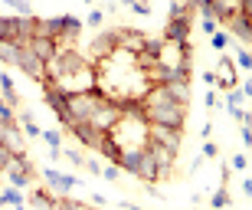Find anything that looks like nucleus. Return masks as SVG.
<instances>
[{
  "label": "nucleus",
  "mask_w": 252,
  "mask_h": 210,
  "mask_svg": "<svg viewBox=\"0 0 252 210\" xmlns=\"http://www.w3.org/2000/svg\"><path fill=\"white\" fill-rule=\"evenodd\" d=\"M144 105V118L148 125H167V128H180L184 132V118H187V105L167 92V86H151L148 96L141 99Z\"/></svg>",
  "instance_id": "obj_1"
},
{
  "label": "nucleus",
  "mask_w": 252,
  "mask_h": 210,
  "mask_svg": "<svg viewBox=\"0 0 252 210\" xmlns=\"http://www.w3.org/2000/svg\"><path fill=\"white\" fill-rule=\"evenodd\" d=\"M148 128L151 125L144 115H122L118 125L108 135L118 144V151H125V148H148Z\"/></svg>",
  "instance_id": "obj_2"
},
{
  "label": "nucleus",
  "mask_w": 252,
  "mask_h": 210,
  "mask_svg": "<svg viewBox=\"0 0 252 210\" xmlns=\"http://www.w3.org/2000/svg\"><path fill=\"white\" fill-rule=\"evenodd\" d=\"M105 102V96L95 89V92H79V96H69V115H72V122L75 125H82L89 122L95 115V108Z\"/></svg>",
  "instance_id": "obj_3"
},
{
  "label": "nucleus",
  "mask_w": 252,
  "mask_h": 210,
  "mask_svg": "<svg viewBox=\"0 0 252 210\" xmlns=\"http://www.w3.org/2000/svg\"><path fill=\"white\" fill-rule=\"evenodd\" d=\"M118 118H122V105L112 102V99H105V102L95 108V115L89 118V125H92L95 132H105V135H108L115 125H118Z\"/></svg>",
  "instance_id": "obj_4"
},
{
  "label": "nucleus",
  "mask_w": 252,
  "mask_h": 210,
  "mask_svg": "<svg viewBox=\"0 0 252 210\" xmlns=\"http://www.w3.org/2000/svg\"><path fill=\"white\" fill-rule=\"evenodd\" d=\"M43 96H46V105L59 115V122H63L65 128H75L72 115H69V96H65V92H59L53 82H43Z\"/></svg>",
  "instance_id": "obj_5"
},
{
  "label": "nucleus",
  "mask_w": 252,
  "mask_h": 210,
  "mask_svg": "<svg viewBox=\"0 0 252 210\" xmlns=\"http://www.w3.org/2000/svg\"><path fill=\"white\" fill-rule=\"evenodd\" d=\"M17 66L27 72V76H33L36 82H46V63L33 53L30 46H20V56H17Z\"/></svg>",
  "instance_id": "obj_6"
},
{
  "label": "nucleus",
  "mask_w": 252,
  "mask_h": 210,
  "mask_svg": "<svg viewBox=\"0 0 252 210\" xmlns=\"http://www.w3.org/2000/svg\"><path fill=\"white\" fill-rule=\"evenodd\" d=\"M148 141L164 144V148H170V151H180V141H184V135H180V128H167V125H151V128H148Z\"/></svg>",
  "instance_id": "obj_7"
},
{
  "label": "nucleus",
  "mask_w": 252,
  "mask_h": 210,
  "mask_svg": "<svg viewBox=\"0 0 252 210\" xmlns=\"http://www.w3.org/2000/svg\"><path fill=\"white\" fill-rule=\"evenodd\" d=\"M190 30H193V23H190V17H170L167 27H164V39L167 43H187L190 39Z\"/></svg>",
  "instance_id": "obj_8"
},
{
  "label": "nucleus",
  "mask_w": 252,
  "mask_h": 210,
  "mask_svg": "<svg viewBox=\"0 0 252 210\" xmlns=\"http://www.w3.org/2000/svg\"><path fill=\"white\" fill-rule=\"evenodd\" d=\"M148 151H151V158H154V164H158V171H160V181H164V177H170V171H174V158H177V151H170V148H164V144H154V141H148Z\"/></svg>",
  "instance_id": "obj_9"
},
{
  "label": "nucleus",
  "mask_w": 252,
  "mask_h": 210,
  "mask_svg": "<svg viewBox=\"0 0 252 210\" xmlns=\"http://www.w3.org/2000/svg\"><path fill=\"white\" fill-rule=\"evenodd\" d=\"M213 72H216V86H220V89H226V92L239 86V72H236V63H233L229 56H223V59H220V66H216Z\"/></svg>",
  "instance_id": "obj_10"
},
{
  "label": "nucleus",
  "mask_w": 252,
  "mask_h": 210,
  "mask_svg": "<svg viewBox=\"0 0 252 210\" xmlns=\"http://www.w3.org/2000/svg\"><path fill=\"white\" fill-rule=\"evenodd\" d=\"M33 36H43V39H63V17H53V20H36L33 17Z\"/></svg>",
  "instance_id": "obj_11"
},
{
  "label": "nucleus",
  "mask_w": 252,
  "mask_h": 210,
  "mask_svg": "<svg viewBox=\"0 0 252 210\" xmlns=\"http://www.w3.org/2000/svg\"><path fill=\"white\" fill-rule=\"evenodd\" d=\"M89 53L95 56V63H98V59L115 56V53H118V39H115V33H102V36H95L92 46H89Z\"/></svg>",
  "instance_id": "obj_12"
},
{
  "label": "nucleus",
  "mask_w": 252,
  "mask_h": 210,
  "mask_svg": "<svg viewBox=\"0 0 252 210\" xmlns=\"http://www.w3.org/2000/svg\"><path fill=\"white\" fill-rule=\"evenodd\" d=\"M72 135H75V138H79V141L85 144V148H95V151H98V148H102V141H105V132H95V128H92L89 122L75 125V128H72Z\"/></svg>",
  "instance_id": "obj_13"
},
{
  "label": "nucleus",
  "mask_w": 252,
  "mask_h": 210,
  "mask_svg": "<svg viewBox=\"0 0 252 210\" xmlns=\"http://www.w3.org/2000/svg\"><path fill=\"white\" fill-rule=\"evenodd\" d=\"M115 39H118V49H125V53H141L148 43V36L131 33V30H115Z\"/></svg>",
  "instance_id": "obj_14"
},
{
  "label": "nucleus",
  "mask_w": 252,
  "mask_h": 210,
  "mask_svg": "<svg viewBox=\"0 0 252 210\" xmlns=\"http://www.w3.org/2000/svg\"><path fill=\"white\" fill-rule=\"evenodd\" d=\"M0 141L7 144L13 154H23V135H20L17 122H7V125H0Z\"/></svg>",
  "instance_id": "obj_15"
},
{
  "label": "nucleus",
  "mask_w": 252,
  "mask_h": 210,
  "mask_svg": "<svg viewBox=\"0 0 252 210\" xmlns=\"http://www.w3.org/2000/svg\"><path fill=\"white\" fill-rule=\"evenodd\" d=\"M46 184H49V191H53V194H69L79 181H75L72 174H59V171L49 168V171H46Z\"/></svg>",
  "instance_id": "obj_16"
},
{
  "label": "nucleus",
  "mask_w": 252,
  "mask_h": 210,
  "mask_svg": "<svg viewBox=\"0 0 252 210\" xmlns=\"http://www.w3.org/2000/svg\"><path fill=\"white\" fill-rule=\"evenodd\" d=\"M30 49H33V53H36L43 63H49V59H56V56H59V43H56V39L33 36V39H30Z\"/></svg>",
  "instance_id": "obj_17"
},
{
  "label": "nucleus",
  "mask_w": 252,
  "mask_h": 210,
  "mask_svg": "<svg viewBox=\"0 0 252 210\" xmlns=\"http://www.w3.org/2000/svg\"><path fill=\"white\" fill-rule=\"evenodd\" d=\"M141 177V181H148V184H154V181H160V171H158V164H154V158H151V151L144 148L141 151V164H138V171H134Z\"/></svg>",
  "instance_id": "obj_18"
},
{
  "label": "nucleus",
  "mask_w": 252,
  "mask_h": 210,
  "mask_svg": "<svg viewBox=\"0 0 252 210\" xmlns=\"http://www.w3.org/2000/svg\"><path fill=\"white\" fill-rule=\"evenodd\" d=\"M239 13V0H213L210 3V17H216V20H229V17H236Z\"/></svg>",
  "instance_id": "obj_19"
},
{
  "label": "nucleus",
  "mask_w": 252,
  "mask_h": 210,
  "mask_svg": "<svg viewBox=\"0 0 252 210\" xmlns=\"http://www.w3.org/2000/svg\"><path fill=\"white\" fill-rule=\"evenodd\" d=\"M226 27L233 30V36H239L243 43H252V23L243 17V13H236V17H229V20H226Z\"/></svg>",
  "instance_id": "obj_20"
},
{
  "label": "nucleus",
  "mask_w": 252,
  "mask_h": 210,
  "mask_svg": "<svg viewBox=\"0 0 252 210\" xmlns=\"http://www.w3.org/2000/svg\"><path fill=\"white\" fill-rule=\"evenodd\" d=\"M17 56H20V46H17V43H10V39H0V59L17 66Z\"/></svg>",
  "instance_id": "obj_21"
},
{
  "label": "nucleus",
  "mask_w": 252,
  "mask_h": 210,
  "mask_svg": "<svg viewBox=\"0 0 252 210\" xmlns=\"http://www.w3.org/2000/svg\"><path fill=\"white\" fill-rule=\"evenodd\" d=\"M0 89H3V99H7L10 105H17L20 96H17V89H13V79L7 76V72H0Z\"/></svg>",
  "instance_id": "obj_22"
},
{
  "label": "nucleus",
  "mask_w": 252,
  "mask_h": 210,
  "mask_svg": "<svg viewBox=\"0 0 252 210\" xmlns=\"http://www.w3.org/2000/svg\"><path fill=\"white\" fill-rule=\"evenodd\" d=\"M167 92L177 99V102H184V105L190 102V89H187V82H167Z\"/></svg>",
  "instance_id": "obj_23"
},
{
  "label": "nucleus",
  "mask_w": 252,
  "mask_h": 210,
  "mask_svg": "<svg viewBox=\"0 0 252 210\" xmlns=\"http://www.w3.org/2000/svg\"><path fill=\"white\" fill-rule=\"evenodd\" d=\"M79 30H82V20H75V17H63V36H79Z\"/></svg>",
  "instance_id": "obj_24"
},
{
  "label": "nucleus",
  "mask_w": 252,
  "mask_h": 210,
  "mask_svg": "<svg viewBox=\"0 0 252 210\" xmlns=\"http://www.w3.org/2000/svg\"><path fill=\"white\" fill-rule=\"evenodd\" d=\"M0 204H13V207H23V194L17 187H7V191H0Z\"/></svg>",
  "instance_id": "obj_25"
},
{
  "label": "nucleus",
  "mask_w": 252,
  "mask_h": 210,
  "mask_svg": "<svg viewBox=\"0 0 252 210\" xmlns=\"http://www.w3.org/2000/svg\"><path fill=\"white\" fill-rule=\"evenodd\" d=\"M98 151H102L105 158H112V161L118 158V144L112 141V135H105V141H102V148H98Z\"/></svg>",
  "instance_id": "obj_26"
},
{
  "label": "nucleus",
  "mask_w": 252,
  "mask_h": 210,
  "mask_svg": "<svg viewBox=\"0 0 252 210\" xmlns=\"http://www.w3.org/2000/svg\"><path fill=\"white\" fill-rule=\"evenodd\" d=\"M243 102H246V92H243V89H229V96H226V105H229V108H239Z\"/></svg>",
  "instance_id": "obj_27"
},
{
  "label": "nucleus",
  "mask_w": 252,
  "mask_h": 210,
  "mask_svg": "<svg viewBox=\"0 0 252 210\" xmlns=\"http://www.w3.org/2000/svg\"><path fill=\"white\" fill-rule=\"evenodd\" d=\"M23 128H27L23 135H30V138H36V135L43 138V132H39V128H36V122H33V115H27V112H23Z\"/></svg>",
  "instance_id": "obj_28"
},
{
  "label": "nucleus",
  "mask_w": 252,
  "mask_h": 210,
  "mask_svg": "<svg viewBox=\"0 0 252 210\" xmlns=\"http://www.w3.org/2000/svg\"><path fill=\"white\" fill-rule=\"evenodd\" d=\"M233 53H236V66L252 69V53H249V49H233Z\"/></svg>",
  "instance_id": "obj_29"
},
{
  "label": "nucleus",
  "mask_w": 252,
  "mask_h": 210,
  "mask_svg": "<svg viewBox=\"0 0 252 210\" xmlns=\"http://www.w3.org/2000/svg\"><path fill=\"white\" fill-rule=\"evenodd\" d=\"M7 3H10L13 10H17L20 17H33V10H30V3H27V0H7Z\"/></svg>",
  "instance_id": "obj_30"
},
{
  "label": "nucleus",
  "mask_w": 252,
  "mask_h": 210,
  "mask_svg": "<svg viewBox=\"0 0 252 210\" xmlns=\"http://www.w3.org/2000/svg\"><path fill=\"white\" fill-rule=\"evenodd\" d=\"M7 122H13V108H10L7 99H0V125H7Z\"/></svg>",
  "instance_id": "obj_31"
},
{
  "label": "nucleus",
  "mask_w": 252,
  "mask_h": 210,
  "mask_svg": "<svg viewBox=\"0 0 252 210\" xmlns=\"http://www.w3.org/2000/svg\"><path fill=\"white\" fill-rule=\"evenodd\" d=\"M43 141H46L49 148H63V135L59 132H43Z\"/></svg>",
  "instance_id": "obj_32"
},
{
  "label": "nucleus",
  "mask_w": 252,
  "mask_h": 210,
  "mask_svg": "<svg viewBox=\"0 0 252 210\" xmlns=\"http://www.w3.org/2000/svg\"><path fill=\"white\" fill-rule=\"evenodd\" d=\"M63 158H65V161H72L75 168H79V164H85V158H82V151H79V148H69V151H63Z\"/></svg>",
  "instance_id": "obj_33"
},
{
  "label": "nucleus",
  "mask_w": 252,
  "mask_h": 210,
  "mask_svg": "<svg viewBox=\"0 0 252 210\" xmlns=\"http://www.w3.org/2000/svg\"><path fill=\"white\" fill-rule=\"evenodd\" d=\"M210 204H213L216 210H220V207H226V204H229V194H226V187H220V191L213 194V201H210Z\"/></svg>",
  "instance_id": "obj_34"
},
{
  "label": "nucleus",
  "mask_w": 252,
  "mask_h": 210,
  "mask_svg": "<svg viewBox=\"0 0 252 210\" xmlns=\"http://www.w3.org/2000/svg\"><path fill=\"white\" fill-rule=\"evenodd\" d=\"M210 43H213V49H226V46H229V36H226V33H213Z\"/></svg>",
  "instance_id": "obj_35"
},
{
  "label": "nucleus",
  "mask_w": 252,
  "mask_h": 210,
  "mask_svg": "<svg viewBox=\"0 0 252 210\" xmlns=\"http://www.w3.org/2000/svg\"><path fill=\"white\" fill-rule=\"evenodd\" d=\"M10 161H13V151H10L7 144L0 141V171H3V168H7V164H10Z\"/></svg>",
  "instance_id": "obj_36"
},
{
  "label": "nucleus",
  "mask_w": 252,
  "mask_h": 210,
  "mask_svg": "<svg viewBox=\"0 0 252 210\" xmlns=\"http://www.w3.org/2000/svg\"><path fill=\"white\" fill-rule=\"evenodd\" d=\"M125 3H128L134 13H141V17H148V13H151V7H148V3H141V0H125Z\"/></svg>",
  "instance_id": "obj_37"
},
{
  "label": "nucleus",
  "mask_w": 252,
  "mask_h": 210,
  "mask_svg": "<svg viewBox=\"0 0 252 210\" xmlns=\"http://www.w3.org/2000/svg\"><path fill=\"white\" fill-rule=\"evenodd\" d=\"M7 177H10V184H13L17 191H20V187H27V184H30V174H7Z\"/></svg>",
  "instance_id": "obj_38"
},
{
  "label": "nucleus",
  "mask_w": 252,
  "mask_h": 210,
  "mask_svg": "<svg viewBox=\"0 0 252 210\" xmlns=\"http://www.w3.org/2000/svg\"><path fill=\"white\" fill-rule=\"evenodd\" d=\"M216 23H220L216 17H203V27H200V30H203L206 36H213V33H216Z\"/></svg>",
  "instance_id": "obj_39"
},
{
  "label": "nucleus",
  "mask_w": 252,
  "mask_h": 210,
  "mask_svg": "<svg viewBox=\"0 0 252 210\" xmlns=\"http://www.w3.org/2000/svg\"><path fill=\"white\" fill-rule=\"evenodd\" d=\"M239 13L252 23V0H239Z\"/></svg>",
  "instance_id": "obj_40"
},
{
  "label": "nucleus",
  "mask_w": 252,
  "mask_h": 210,
  "mask_svg": "<svg viewBox=\"0 0 252 210\" xmlns=\"http://www.w3.org/2000/svg\"><path fill=\"white\" fill-rule=\"evenodd\" d=\"M118 171H122V168H118V164H112V168H105V181H118Z\"/></svg>",
  "instance_id": "obj_41"
},
{
  "label": "nucleus",
  "mask_w": 252,
  "mask_h": 210,
  "mask_svg": "<svg viewBox=\"0 0 252 210\" xmlns=\"http://www.w3.org/2000/svg\"><path fill=\"white\" fill-rule=\"evenodd\" d=\"M89 27H102V10H92L89 13Z\"/></svg>",
  "instance_id": "obj_42"
},
{
  "label": "nucleus",
  "mask_w": 252,
  "mask_h": 210,
  "mask_svg": "<svg viewBox=\"0 0 252 210\" xmlns=\"http://www.w3.org/2000/svg\"><path fill=\"white\" fill-rule=\"evenodd\" d=\"M203 158H216V144L213 141H203Z\"/></svg>",
  "instance_id": "obj_43"
},
{
  "label": "nucleus",
  "mask_w": 252,
  "mask_h": 210,
  "mask_svg": "<svg viewBox=\"0 0 252 210\" xmlns=\"http://www.w3.org/2000/svg\"><path fill=\"white\" fill-rule=\"evenodd\" d=\"M243 141L252 148V125H243Z\"/></svg>",
  "instance_id": "obj_44"
},
{
  "label": "nucleus",
  "mask_w": 252,
  "mask_h": 210,
  "mask_svg": "<svg viewBox=\"0 0 252 210\" xmlns=\"http://www.w3.org/2000/svg\"><path fill=\"white\" fill-rule=\"evenodd\" d=\"M246 164H249V161H246V158H243V154H236V158H233V168H239V171H243V168H246Z\"/></svg>",
  "instance_id": "obj_45"
},
{
  "label": "nucleus",
  "mask_w": 252,
  "mask_h": 210,
  "mask_svg": "<svg viewBox=\"0 0 252 210\" xmlns=\"http://www.w3.org/2000/svg\"><path fill=\"white\" fill-rule=\"evenodd\" d=\"M85 164H89V171H92V174H102V164H98V161H85Z\"/></svg>",
  "instance_id": "obj_46"
},
{
  "label": "nucleus",
  "mask_w": 252,
  "mask_h": 210,
  "mask_svg": "<svg viewBox=\"0 0 252 210\" xmlns=\"http://www.w3.org/2000/svg\"><path fill=\"white\" fill-rule=\"evenodd\" d=\"M243 191H246V197H252V177H246V181H243Z\"/></svg>",
  "instance_id": "obj_47"
},
{
  "label": "nucleus",
  "mask_w": 252,
  "mask_h": 210,
  "mask_svg": "<svg viewBox=\"0 0 252 210\" xmlns=\"http://www.w3.org/2000/svg\"><path fill=\"white\" fill-rule=\"evenodd\" d=\"M243 92H246V99L252 96V79H249V82H246V86H243Z\"/></svg>",
  "instance_id": "obj_48"
},
{
  "label": "nucleus",
  "mask_w": 252,
  "mask_h": 210,
  "mask_svg": "<svg viewBox=\"0 0 252 210\" xmlns=\"http://www.w3.org/2000/svg\"><path fill=\"white\" fill-rule=\"evenodd\" d=\"M89 210H92V207H89Z\"/></svg>",
  "instance_id": "obj_49"
}]
</instances>
